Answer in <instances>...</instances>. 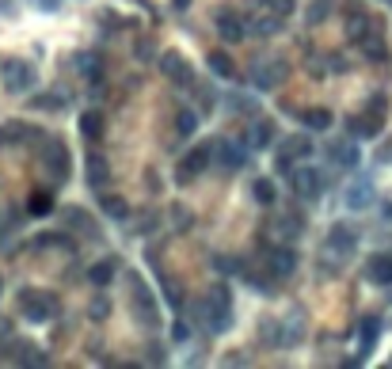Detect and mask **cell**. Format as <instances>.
I'll return each instance as SVG.
<instances>
[{
    "mask_svg": "<svg viewBox=\"0 0 392 369\" xmlns=\"http://www.w3.org/2000/svg\"><path fill=\"white\" fill-rule=\"evenodd\" d=\"M343 8H347V38H351V42H362L369 31H373V16H366V12H362L358 0H347Z\"/></svg>",
    "mask_w": 392,
    "mask_h": 369,
    "instance_id": "13",
    "label": "cell"
},
{
    "mask_svg": "<svg viewBox=\"0 0 392 369\" xmlns=\"http://www.w3.org/2000/svg\"><path fill=\"white\" fill-rule=\"evenodd\" d=\"M206 61H210L213 76H221V80H232V76H237V61H232L229 54H221V49H213Z\"/></svg>",
    "mask_w": 392,
    "mask_h": 369,
    "instance_id": "21",
    "label": "cell"
},
{
    "mask_svg": "<svg viewBox=\"0 0 392 369\" xmlns=\"http://www.w3.org/2000/svg\"><path fill=\"white\" fill-rule=\"evenodd\" d=\"M99 210H103L111 221H126V217H130V202L118 198V194H103V198H99Z\"/></svg>",
    "mask_w": 392,
    "mask_h": 369,
    "instance_id": "20",
    "label": "cell"
},
{
    "mask_svg": "<svg viewBox=\"0 0 392 369\" xmlns=\"http://www.w3.org/2000/svg\"><path fill=\"white\" fill-rule=\"evenodd\" d=\"M343 198H347L351 210H369V205H373V183H369V179L351 183V187L343 190Z\"/></svg>",
    "mask_w": 392,
    "mask_h": 369,
    "instance_id": "18",
    "label": "cell"
},
{
    "mask_svg": "<svg viewBox=\"0 0 392 369\" xmlns=\"http://www.w3.org/2000/svg\"><path fill=\"white\" fill-rule=\"evenodd\" d=\"M172 335H175V339H187V335H190V328L179 320V324H175V331H172Z\"/></svg>",
    "mask_w": 392,
    "mask_h": 369,
    "instance_id": "47",
    "label": "cell"
},
{
    "mask_svg": "<svg viewBox=\"0 0 392 369\" xmlns=\"http://www.w3.org/2000/svg\"><path fill=\"white\" fill-rule=\"evenodd\" d=\"M8 358H12V361H19V366H46V361H50L46 354H39L31 343H16V350H12Z\"/></svg>",
    "mask_w": 392,
    "mask_h": 369,
    "instance_id": "23",
    "label": "cell"
},
{
    "mask_svg": "<svg viewBox=\"0 0 392 369\" xmlns=\"http://www.w3.org/2000/svg\"><path fill=\"white\" fill-rule=\"evenodd\" d=\"M309 156H312V137H305V133H290V137H282V145H278L274 164H278V172L290 175L297 160H309Z\"/></svg>",
    "mask_w": 392,
    "mask_h": 369,
    "instance_id": "7",
    "label": "cell"
},
{
    "mask_svg": "<svg viewBox=\"0 0 392 369\" xmlns=\"http://www.w3.org/2000/svg\"><path fill=\"white\" fill-rule=\"evenodd\" d=\"M88 183H91L96 190L111 183V168H107V160H103V156H91V160H88Z\"/></svg>",
    "mask_w": 392,
    "mask_h": 369,
    "instance_id": "25",
    "label": "cell"
},
{
    "mask_svg": "<svg viewBox=\"0 0 392 369\" xmlns=\"http://www.w3.org/2000/svg\"><path fill=\"white\" fill-rule=\"evenodd\" d=\"M301 335H305V324H301V316H290V320H282V346H294V343H301Z\"/></svg>",
    "mask_w": 392,
    "mask_h": 369,
    "instance_id": "29",
    "label": "cell"
},
{
    "mask_svg": "<svg viewBox=\"0 0 392 369\" xmlns=\"http://www.w3.org/2000/svg\"><path fill=\"white\" fill-rule=\"evenodd\" d=\"M0 16H19V8H16V0H0Z\"/></svg>",
    "mask_w": 392,
    "mask_h": 369,
    "instance_id": "45",
    "label": "cell"
},
{
    "mask_svg": "<svg viewBox=\"0 0 392 369\" xmlns=\"http://www.w3.org/2000/svg\"><path fill=\"white\" fill-rule=\"evenodd\" d=\"M111 278H115V259H99L96 267L88 271V282H91V286H99V289L111 286Z\"/></svg>",
    "mask_w": 392,
    "mask_h": 369,
    "instance_id": "24",
    "label": "cell"
},
{
    "mask_svg": "<svg viewBox=\"0 0 392 369\" xmlns=\"http://www.w3.org/2000/svg\"><path fill=\"white\" fill-rule=\"evenodd\" d=\"M358 46H362V54H366V58H373V61L384 58V38H381V34H373V31H369Z\"/></svg>",
    "mask_w": 392,
    "mask_h": 369,
    "instance_id": "35",
    "label": "cell"
},
{
    "mask_svg": "<svg viewBox=\"0 0 392 369\" xmlns=\"http://www.w3.org/2000/svg\"><path fill=\"white\" fill-rule=\"evenodd\" d=\"M39 156H42V164H46V172H50V179H54V183H65V179H69V168H73V153H69L65 141L50 137L46 145H42Z\"/></svg>",
    "mask_w": 392,
    "mask_h": 369,
    "instance_id": "5",
    "label": "cell"
},
{
    "mask_svg": "<svg viewBox=\"0 0 392 369\" xmlns=\"http://www.w3.org/2000/svg\"><path fill=\"white\" fill-rule=\"evenodd\" d=\"M217 31L225 42H244L248 38V16H237V12H217Z\"/></svg>",
    "mask_w": 392,
    "mask_h": 369,
    "instance_id": "15",
    "label": "cell"
},
{
    "mask_svg": "<svg viewBox=\"0 0 392 369\" xmlns=\"http://www.w3.org/2000/svg\"><path fill=\"white\" fill-rule=\"evenodd\" d=\"M107 312H111V304H107V297H99V301H91V316H96V320H103Z\"/></svg>",
    "mask_w": 392,
    "mask_h": 369,
    "instance_id": "43",
    "label": "cell"
},
{
    "mask_svg": "<svg viewBox=\"0 0 392 369\" xmlns=\"http://www.w3.org/2000/svg\"><path fill=\"white\" fill-rule=\"evenodd\" d=\"M366 115L373 118L377 126H384V115H389V96H384V91H377V96L366 103Z\"/></svg>",
    "mask_w": 392,
    "mask_h": 369,
    "instance_id": "32",
    "label": "cell"
},
{
    "mask_svg": "<svg viewBox=\"0 0 392 369\" xmlns=\"http://www.w3.org/2000/svg\"><path fill=\"white\" fill-rule=\"evenodd\" d=\"M172 217H175V225H179V232H187L190 225H195V217H190L187 210H183V205H175V210H172Z\"/></svg>",
    "mask_w": 392,
    "mask_h": 369,
    "instance_id": "42",
    "label": "cell"
},
{
    "mask_svg": "<svg viewBox=\"0 0 392 369\" xmlns=\"http://www.w3.org/2000/svg\"><path fill=\"white\" fill-rule=\"evenodd\" d=\"M19 312H23L31 324H46V320H54L58 316V297L54 293H42V289H19Z\"/></svg>",
    "mask_w": 392,
    "mask_h": 369,
    "instance_id": "2",
    "label": "cell"
},
{
    "mask_svg": "<svg viewBox=\"0 0 392 369\" xmlns=\"http://www.w3.org/2000/svg\"><path fill=\"white\" fill-rule=\"evenodd\" d=\"M377 339H381V316H366L358 324V361H366L373 354Z\"/></svg>",
    "mask_w": 392,
    "mask_h": 369,
    "instance_id": "16",
    "label": "cell"
},
{
    "mask_svg": "<svg viewBox=\"0 0 392 369\" xmlns=\"http://www.w3.org/2000/svg\"><path fill=\"white\" fill-rule=\"evenodd\" d=\"M267 267H270V274H274V278H290V274L297 271V251L290 244L270 247V251H267Z\"/></svg>",
    "mask_w": 392,
    "mask_h": 369,
    "instance_id": "14",
    "label": "cell"
},
{
    "mask_svg": "<svg viewBox=\"0 0 392 369\" xmlns=\"http://www.w3.org/2000/svg\"><path fill=\"white\" fill-rule=\"evenodd\" d=\"M202 312L210 320V331H229L232 328V289L221 282L210 289V297L202 301Z\"/></svg>",
    "mask_w": 392,
    "mask_h": 369,
    "instance_id": "1",
    "label": "cell"
},
{
    "mask_svg": "<svg viewBox=\"0 0 392 369\" xmlns=\"http://www.w3.org/2000/svg\"><path fill=\"white\" fill-rule=\"evenodd\" d=\"M331 160H335L339 168H347V172H351V168H358V164H362L358 145H354V141H339V145H331Z\"/></svg>",
    "mask_w": 392,
    "mask_h": 369,
    "instance_id": "19",
    "label": "cell"
},
{
    "mask_svg": "<svg viewBox=\"0 0 392 369\" xmlns=\"http://www.w3.org/2000/svg\"><path fill=\"white\" fill-rule=\"evenodd\" d=\"M65 225H80L84 232H91V217L84 214V210H69V214H65Z\"/></svg>",
    "mask_w": 392,
    "mask_h": 369,
    "instance_id": "40",
    "label": "cell"
},
{
    "mask_svg": "<svg viewBox=\"0 0 392 369\" xmlns=\"http://www.w3.org/2000/svg\"><path fill=\"white\" fill-rule=\"evenodd\" d=\"M175 130H179V137H190V133L198 130V115L190 107H179V115H175Z\"/></svg>",
    "mask_w": 392,
    "mask_h": 369,
    "instance_id": "34",
    "label": "cell"
},
{
    "mask_svg": "<svg viewBox=\"0 0 392 369\" xmlns=\"http://www.w3.org/2000/svg\"><path fill=\"white\" fill-rule=\"evenodd\" d=\"M252 148H270L274 145V122L270 118H259V122L252 126V141H248Z\"/></svg>",
    "mask_w": 392,
    "mask_h": 369,
    "instance_id": "22",
    "label": "cell"
},
{
    "mask_svg": "<svg viewBox=\"0 0 392 369\" xmlns=\"http://www.w3.org/2000/svg\"><path fill=\"white\" fill-rule=\"evenodd\" d=\"M164 358H168V354H164L160 346H149V361H164Z\"/></svg>",
    "mask_w": 392,
    "mask_h": 369,
    "instance_id": "46",
    "label": "cell"
},
{
    "mask_svg": "<svg viewBox=\"0 0 392 369\" xmlns=\"http://www.w3.org/2000/svg\"><path fill=\"white\" fill-rule=\"evenodd\" d=\"M27 210H31L34 217H46V214H54V198H50L46 190H34L31 202H27Z\"/></svg>",
    "mask_w": 392,
    "mask_h": 369,
    "instance_id": "33",
    "label": "cell"
},
{
    "mask_svg": "<svg viewBox=\"0 0 392 369\" xmlns=\"http://www.w3.org/2000/svg\"><path fill=\"white\" fill-rule=\"evenodd\" d=\"M324 251L327 255H335V259H347V255H354L358 251V229L354 225H331L327 229V240H324Z\"/></svg>",
    "mask_w": 392,
    "mask_h": 369,
    "instance_id": "8",
    "label": "cell"
},
{
    "mask_svg": "<svg viewBox=\"0 0 392 369\" xmlns=\"http://www.w3.org/2000/svg\"><path fill=\"white\" fill-rule=\"evenodd\" d=\"M160 76H168V80L179 84V88H190V84H195V69L187 65V58H183L179 49L160 54Z\"/></svg>",
    "mask_w": 392,
    "mask_h": 369,
    "instance_id": "10",
    "label": "cell"
},
{
    "mask_svg": "<svg viewBox=\"0 0 392 369\" xmlns=\"http://www.w3.org/2000/svg\"><path fill=\"white\" fill-rule=\"evenodd\" d=\"M80 133H84L88 141H99V137H103V115H99V111L80 115Z\"/></svg>",
    "mask_w": 392,
    "mask_h": 369,
    "instance_id": "27",
    "label": "cell"
},
{
    "mask_svg": "<svg viewBox=\"0 0 392 369\" xmlns=\"http://www.w3.org/2000/svg\"><path fill=\"white\" fill-rule=\"evenodd\" d=\"M172 8H175V12H187V8H190V0H172Z\"/></svg>",
    "mask_w": 392,
    "mask_h": 369,
    "instance_id": "48",
    "label": "cell"
},
{
    "mask_svg": "<svg viewBox=\"0 0 392 369\" xmlns=\"http://www.w3.org/2000/svg\"><path fill=\"white\" fill-rule=\"evenodd\" d=\"M237 267H240V262L229 259V255H213V271H217V274H232Z\"/></svg>",
    "mask_w": 392,
    "mask_h": 369,
    "instance_id": "41",
    "label": "cell"
},
{
    "mask_svg": "<svg viewBox=\"0 0 392 369\" xmlns=\"http://www.w3.org/2000/svg\"><path fill=\"white\" fill-rule=\"evenodd\" d=\"M290 183H294L297 198H305V202H316V198L324 194V175H320L316 168H294V172H290Z\"/></svg>",
    "mask_w": 392,
    "mask_h": 369,
    "instance_id": "11",
    "label": "cell"
},
{
    "mask_svg": "<svg viewBox=\"0 0 392 369\" xmlns=\"http://www.w3.org/2000/svg\"><path fill=\"white\" fill-rule=\"evenodd\" d=\"M0 293H4V278H0Z\"/></svg>",
    "mask_w": 392,
    "mask_h": 369,
    "instance_id": "50",
    "label": "cell"
},
{
    "mask_svg": "<svg viewBox=\"0 0 392 369\" xmlns=\"http://www.w3.org/2000/svg\"><path fill=\"white\" fill-rule=\"evenodd\" d=\"M301 122L309 126V130H320V133H324V130H331L335 118H331V111L316 107V111H301Z\"/></svg>",
    "mask_w": 392,
    "mask_h": 369,
    "instance_id": "26",
    "label": "cell"
},
{
    "mask_svg": "<svg viewBox=\"0 0 392 369\" xmlns=\"http://www.w3.org/2000/svg\"><path fill=\"white\" fill-rule=\"evenodd\" d=\"M331 8H335V0H309V8H305V19L316 27V23H324V19L331 16Z\"/></svg>",
    "mask_w": 392,
    "mask_h": 369,
    "instance_id": "30",
    "label": "cell"
},
{
    "mask_svg": "<svg viewBox=\"0 0 392 369\" xmlns=\"http://www.w3.org/2000/svg\"><path fill=\"white\" fill-rule=\"evenodd\" d=\"M80 65H84V76H88V80H103V65H99L96 58H88V54H84Z\"/></svg>",
    "mask_w": 392,
    "mask_h": 369,
    "instance_id": "39",
    "label": "cell"
},
{
    "mask_svg": "<svg viewBox=\"0 0 392 369\" xmlns=\"http://www.w3.org/2000/svg\"><path fill=\"white\" fill-rule=\"evenodd\" d=\"M229 111H237V115H255V99H244V96H229Z\"/></svg>",
    "mask_w": 392,
    "mask_h": 369,
    "instance_id": "38",
    "label": "cell"
},
{
    "mask_svg": "<svg viewBox=\"0 0 392 369\" xmlns=\"http://www.w3.org/2000/svg\"><path fill=\"white\" fill-rule=\"evenodd\" d=\"M252 198H255L259 205H274V198H278L274 183H270V179H255V183H252Z\"/></svg>",
    "mask_w": 392,
    "mask_h": 369,
    "instance_id": "31",
    "label": "cell"
},
{
    "mask_svg": "<svg viewBox=\"0 0 392 369\" xmlns=\"http://www.w3.org/2000/svg\"><path fill=\"white\" fill-rule=\"evenodd\" d=\"M286 73H290V65L282 58H259V61H252V69H248V80H252L259 91H270V88H278V84L286 80Z\"/></svg>",
    "mask_w": 392,
    "mask_h": 369,
    "instance_id": "6",
    "label": "cell"
},
{
    "mask_svg": "<svg viewBox=\"0 0 392 369\" xmlns=\"http://www.w3.org/2000/svg\"><path fill=\"white\" fill-rule=\"evenodd\" d=\"M366 278L373 282V286H392V255H369Z\"/></svg>",
    "mask_w": 392,
    "mask_h": 369,
    "instance_id": "17",
    "label": "cell"
},
{
    "mask_svg": "<svg viewBox=\"0 0 392 369\" xmlns=\"http://www.w3.org/2000/svg\"><path fill=\"white\" fill-rule=\"evenodd\" d=\"M0 76H4V88H8L12 96H27V91H34V84H39L34 65L31 61H19V58L0 61Z\"/></svg>",
    "mask_w": 392,
    "mask_h": 369,
    "instance_id": "3",
    "label": "cell"
},
{
    "mask_svg": "<svg viewBox=\"0 0 392 369\" xmlns=\"http://www.w3.org/2000/svg\"><path fill=\"white\" fill-rule=\"evenodd\" d=\"M384 214H389V217H392V205H389V210H384Z\"/></svg>",
    "mask_w": 392,
    "mask_h": 369,
    "instance_id": "51",
    "label": "cell"
},
{
    "mask_svg": "<svg viewBox=\"0 0 392 369\" xmlns=\"http://www.w3.org/2000/svg\"><path fill=\"white\" fill-rule=\"evenodd\" d=\"M4 141H12V130H8V126H0V145H4Z\"/></svg>",
    "mask_w": 392,
    "mask_h": 369,
    "instance_id": "49",
    "label": "cell"
},
{
    "mask_svg": "<svg viewBox=\"0 0 392 369\" xmlns=\"http://www.w3.org/2000/svg\"><path fill=\"white\" fill-rule=\"evenodd\" d=\"M389 4H392V0H389Z\"/></svg>",
    "mask_w": 392,
    "mask_h": 369,
    "instance_id": "52",
    "label": "cell"
},
{
    "mask_svg": "<svg viewBox=\"0 0 392 369\" xmlns=\"http://www.w3.org/2000/svg\"><path fill=\"white\" fill-rule=\"evenodd\" d=\"M130 301H133V312H138L141 328H156V324H160L156 297H153V289L145 286V278H141V274H130Z\"/></svg>",
    "mask_w": 392,
    "mask_h": 369,
    "instance_id": "4",
    "label": "cell"
},
{
    "mask_svg": "<svg viewBox=\"0 0 392 369\" xmlns=\"http://www.w3.org/2000/svg\"><path fill=\"white\" fill-rule=\"evenodd\" d=\"M301 217H297V214H286V217H282V221H278V232H282V236H286V240H294V236H301Z\"/></svg>",
    "mask_w": 392,
    "mask_h": 369,
    "instance_id": "36",
    "label": "cell"
},
{
    "mask_svg": "<svg viewBox=\"0 0 392 369\" xmlns=\"http://www.w3.org/2000/svg\"><path fill=\"white\" fill-rule=\"evenodd\" d=\"M210 160H213V145H195L187 156L179 160V172H175V179L179 183H190L195 175H202L206 168H210Z\"/></svg>",
    "mask_w": 392,
    "mask_h": 369,
    "instance_id": "12",
    "label": "cell"
},
{
    "mask_svg": "<svg viewBox=\"0 0 392 369\" xmlns=\"http://www.w3.org/2000/svg\"><path fill=\"white\" fill-rule=\"evenodd\" d=\"M213 160H217V168H225V172H240L244 160H248V141L221 137L217 145H213Z\"/></svg>",
    "mask_w": 392,
    "mask_h": 369,
    "instance_id": "9",
    "label": "cell"
},
{
    "mask_svg": "<svg viewBox=\"0 0 392 369\" xmlns=\"http://www.w3.org/2000/svg\"><path fill=\"white\" fill-rule=\"evenodd\" d=\"M252 12H270V16L286 19L294 12V0H252Z\"/></svg>",
    "mask_w": 392,
    "mask_h": 369,
    "instance_id": "28",
    "label": "cell"
},
{
    "mask_svg": "<svg viewBox=\"0 0 392 369\" xmlns=\"http://www.w3.org/2000/svg\"><path fill=\"white\" fill-rule=\"evenodd\" d=\"M8 339H12V320L8 316H0V346L8 343Z\"/></svg>",
    "mask_w": 392,
    "mask_h": 369,
    "instance_id": "44",
    "label": "cell"
},
{
    "mask_svg": "<svg viewBox=\"0 0 392 369\" xmlns=\"http://www.w3.org/2000/svg\"><path fill=\"white\" fill-rule=\"evenodd\" d=\"M34 107H42V111H61V107H65V96H58V91H46V96L34 99Z\"/></svg>",
    "mask_w": 392,
    "mask_h": 369,
    "instance_id": "37",
    "label": "cell"
}]
</instances>
